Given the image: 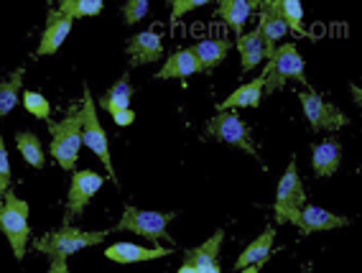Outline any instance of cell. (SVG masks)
<instances>
[{"label": "cell", "mask_w": 362, "mask_h": 273, "mask_svg": "<svg viewBox=\"0 0 362 273\" xmlns=\"http://www.w3.org/2000/svg\"><path fill=\"white\" fill-rule=\"evenodd\" d=\"M23 77H26V69L18 66L8 79H0V117H6L8 112L18 105L21 98V87H23Z\"/></svg>", "instance_id": "cell-24"}, {"label": "cell", "mask_w": 362, "mask_h": 273, "mask_svg": "<svg viewBox=\"0 0 362 273\" xmlns=\"http://www.w3.org/2000/svg\"><path fill=\"white\" fill-rule=\"evenodd\" d=\"M238 52H240V64H243L245 72L255 69V66L268 57V49H265V41H263V36H260L258 28L250 31V33H240Z\"/></svg>", "instance_id": "cell-17"}, {"label": "cell", "mask_w": 362, "mask_h": 273, "mask_svg": "<svg viewBox=\"0 0 362 273\" xmlns=\"http://www.w3.org/2000/svg\"><path fill=\"white\" fill-rule=\"evenodd\" d=\"M263 85H265V79L258 77V79H252V82H247V85L238 87L225 103L217 105V110L225 112V110H230V108H258L260 95H263Z\"/></svg>", "instance_id": "cell-20"}, {"label": "cell", "mask_w": 362, "mask_h": 273, "mask_svg": "<svg viewBox=\"0 0 362 273\" xmlns=\"http://www.w3.org/2000/svg\"><path fill=\"white\" fill-rule=\"evenodd\" d=\"M49 273H69V268H66V260L64 258H54Z\"/></svg>", "instance_id": "cell-34"}, {"label": "cell", "mask_w": 362, "mask_h": 273, "mask_svg": "<svg viewBox=\"0 0 362 273\" xmlns=\"http://www.w3.org/2000/svg\"><path fill=\"white\" fill-rule=\"evenodd\" d=\"M306 192L304 182L296 171V158H291L286 174L281 176L279 182V194H276V222L279 225H298V217H301V207H304Z\"/></svg>", "instance_id": "cell-5"}, {"label": "cell", "mask_w": 362, "mask_h": 273, "mask_svg": "<svg viewBox=\"0 0 362 273\" xmlns=\"http://www.w3.org/2000/svg\"><path fill=\"white\" fill-rule=\"evenodd\" d=\"M199 72L197 57L192 52H176L166 59L161 72H156V79H187L189 74Z\"/></svg>", "instance_id": "cell-21"}, {"label": "cell", "mask_w": 362, "mask_h": 273, "mask_svg": "<svg viewBox=\"0 0 362 273\" xmlns=\"http://www.w3.org/2000/svg\"><path fill=\"white\" fill-rule=\"evenodd\" d=\"M112 120H115L117 125H130V123H133V120H136V112H133V110L112 112Z\"/></svg>", "instance_id": "cell-33"}, {"label": "cell", "mask_w": 362, "mask_h": 273, "mask_svg": "<svg viewBox=\"0 0 362 273\" xmlns=\"http://www.w3.org/2000/svg\"><path fill=\"white\" fill-rule=\"evenodd\" d=\"M273 240H276V230H273V228H265V233L260 235L258 240H252L250 245H247L245 250L240 253V258L235 260V268H238V271H243V268H247V266L263 263V260L268 258V253H271Z\"/></svg>", "instance_id": "cell-22"}, {"label": "cell", "mask_w": 362, "mask_h": 273, "mask_svg": "<svg viewBox=\"0 0 362 273\" xmlns=\"http://www.w3.org/2000/svg\"><path fill=\"white\" fill-rule=\"evenodd\" d=\"M349 220L342 215H334V212H327L324 207L317 204H304L301 207V217H298L296 228L304 235L311 233H327V230H337V228H347Z\"/></svg>", "instance_id": "cell-11"}, {"label": "cell", "mask_w": 362, "mask_h": 273, "mask_svg": "<svg viewBox=\"0 0 362 273\" xmlns=\"http://www.w3.org/2000/svg\"><path fill=\"white\" fill-rule=\"evenodd\" d=\"M258 31H260V36H263L268 54L273 52V44H276L279 39H284L286 31H288V26H286V21L281 18L279 8H276V0H273V3H265L263 13H260Z\"/></svg>", "instance_id": "cell-18"}, {"label": "cell", "mask_w": 362, "mask_h": 273, "mask_svg": "<svg viewBox=\"0 0 362 273\" xmlns=\"http://www.w3.org/2000/svg\"><path fill=\"white\" fill-rule=\"evenodd\" d=\"M301 105L311 130H339L347 125V115H342L337 105L319 98L317 92H301Z\"/></svg>", "instance_id": "cell-9"}, {"label": "cell", "mask_w": 362, "mask_h": 273, "mask_svg": "<svg viewBox=\"0 0 362 273\" xmlns=\"http://www.w3.org/2000/svg\"><path fill=\"white\" fill-rule=\"evenodd\" d=\"M130 98H133V85H130V74L125 72L123 77L110 87V92L100 100V105H103V110L120 112V110H128Z\"/></svg>", "instance_id": "cell-25"}, {"label": "cell", "mask_w": 362, "mask_h": 273, "mask_svg": "<svg viewBox=\"0 0 362 273\" xmlns=\"http://www.w3.org/2000/svg\"><path fill=\"white\" fill-rule=\"evenodd\" d=\"M148 3L146 0H128L123 6V18L128 26H133V23H138V21H143L146 16H148Z\"/></svg>", "instance_id": "cell-30"}, {"label": "cell", "mask_w": 362, "mask_h": 273, "mask_svg": "<svg viewBox=\"0 0 362 273\" xmlns=\"http://www.w3.org/2000/svg\"><path fill=\"white\" fill-rule=\"evenodd\" d=\"M263 79H265V85H263L265 95L279 92L288 79H296L301 85H309V79H306V72H304V59L298 54L296 44L273 46V52L268 54V66H265Z\"/></svg>", "instance_id": "cell-1"}, {"label": "cell", "mask_w": 362, "mask_h": 273, "mask_svg": "<svg viewBox=\"0 0 362 273\" xmlns=\"http://www.w3.org/2000/svg\"><path fill=\"white\" fill-rule=\"evenodd\" d=\"M16 146H18L21 156L26 158L33 169H44L46 158H44V149H41L39 136H33V133H18V136H16Z\"/></svg>", "instance_id": "cell-26"}, {"label": "cell", "mask_w": 362, "mask_h": 273, "mask_svg": "<svg viewBox=\"0 0 362 273\" xmlns=\"http://www.w3.org/2000/svg\"><path fill=\"white\" fill-rule=\"evenodd\" d=\"M276 8H279L281 18L286 21L288 31L304 33V28H301V21H304V6H301L298 0H276Z\"/></svg>", "instance_id": "cell-28"}, {"label": "cell", "mask_w": 362, "mask_h": 273, "mask_svg": "<svg viewBox=\"0 0 362 273\" xmlns=\"http://www.w3.org/2000/svg\"><path fill=\"white\" fill-rule=\"evenodd\" d=\"M222 240H225V230H217L209 240H204L199 248H194V250H189L184 263L194 266L197 273H222V268H220Z\"/></svg>", "instance_id": "cell-12"}, {"label": "cell", "mask_w": 362, "mask_h": 273, "mask_svg": "<svg viewBox=\"0 0 362 273\" xmlns=\"http://www.w3.org/2000/svg\"><path fill=\"white\" fill-rule=\"evenodd\" d=\"M103 187V176L95 174V171H74L71 176V187L69 194H66V212L64 220L71 222L74 217H79L84 212V207L90 204V199L100 192Z\"/></svg>", "instance_id": "cell-10"}, {"label": "cell", "mask_w": 362, "mask_h": 273, "mask_svg": "<svg viewBox=\"0 0 362 273\" xmlns=\"http://www.w3.org/2000/svg\"><path fill=\"white\" fill-rule=\"evenodd\" d=\"M71 23L74 21L69 16L59 13V11H52V13L46 16V28H44V36H41V44L36 49V57H49V54H57L64 44V39L69 36L71 31Z\"/></svg>", "instance_id": "cell-13"}, {"label": "cell", "mask_w": 362, "mask_h": 273, "mask_svg": "<svg viewBox=\"0 0 362 273\" xmlns=\"http://www.w3.org/2000/svg\"><path fill=\"white\" fill-rule=\"evenodd\" d=\"M207 136L217 138V141H222V144L238 146L240 151H245V153H250V156H258L250 128H247L235 112H220V115H214L207 123Z\"/></svg>", "instance_id": "cell-8"}, {"label": "cell", "mask_w": 362, "mask_h": 273, "mask_svg": "<svg viewBox=\"0 0 362 273\" xmlns=\"http://www.w3.org/2000/svg\"><path fill=\"white\" fill-rule=\"evenodd\" d=\"M8 187H11V158H8L6 141L0 136V197H6Z\"/></svg>", "instance_id": "cell-31"}, {"label": "cell", "mask_w": 362, "mask_h": 273, "mask_svg": "<svg viewBox=\"0 0 362 273\" xmlns=\"http://www.w3.org/2000/svg\"><path fill=\"white\" fill-rule=\"evenodd\" d=\"M255 6H258V3H252V0H222L220 8H217V13H220V18L225 21L227 26L240 33Z\"/></svg>", "instance_id": "cell-23"}, {"label": "cell", "mask_w": 362, "mask_h": 273, "mask_svg": "<svg viewBox=\"0 0 362 273\" xmlns=\"http://www.w3.org/2000/svg\"><path fill=\"white\" fill-rule=\"evenodd\" d=\"M0 230L6 233L16 258L21 260L26 255L31 228H28V202L18 199L13 192H6L3 204H0Z\"/></svg>", "instance_id": "cell-2"}, {"label": "cell", "mask_w": 362, "mask_h": 273, "mask_svg": "<svg viewBox=\"0 0 362 273\" xmlns=\"http://www.w3.org/2000/svg\"><path fill=\"white\" fill-rule=\"evenodd\" d=\"M128 57H130V64H153L158 59L163 57V41L161 36L156 31H143L136 33L133 39L128 41Z\"/></svg>", "instance_id": "cell-14"}, {"label": "cell", "mask_w": 362, "mask_h": 273, "mask_svg": "<svg viewBox=\"0 0 362 273\" xmlns=\"http://www.w3.org/2000/svg\"><path fill=\"white\" fill-rule=\"evenodd\" d=\"M49 130H52L54 158L62 163V169L71 171L77 166L79 146H82V117H79V110L66 115L59 123H49Z\"/></svg>", "instance_id": "cell-4"}, {"label": "cell", "mask_w": 362, "mask_h": 273, "mask_svg": "<svg viewBox=\"0 0 362 273\" xmlns=\"http://www.w3.org/2000/svg\"><path fill=\"white\" fill-rule=\"evenodd\" d=\"M204 6V0H174L171 3V21H179L184 13H189V11H194V8H202Z\"/></svg>", "instance_id": "cell-32"}, {"label": "cell", "mask_w": 362, "mask_h": 273, "mask_svg": "<svg viewBox=\"0 0 362 273\" xmlns=\"http://www.w3.org/2000/svg\"><path fill=\"white\" fill-rule=\"evenodd\" d=\"M176 273H197V268H194V266H189V263H184V266H181Z\"/></svg>", "instance_id": "cell-36"}, {"label": "cell", "mask_w": 362, "mask_h": 273, "mask_svg": "<svg viewBox=\"0 0 362 273\" xmlns=\"http://www.w3.org/2000/svg\"><path fill=\"white\" fill-rule=\"evenodd\" d=\"M174 250L168 248H141L133 245V243H115L105 250V255L115 263H141V260H153V258H163V255H171Z\"/></svg>", "instance_id": "cell-15"}, {"label": "cell", "mask_w": 362, "mask_h": 273, "mask_svg": "<svg viewBox=\"0 0 362 273\" xmlns=\"http://www.w3.org/2000/svg\"><path fill=\"white\" fill-rule=\"evenodd\" d=\"M23 105H26V110L31 112L33 117H41V120H49V117H52V105H49L46 98H41L39 92H26V95H23Z\"/></svg>", "instance_id": "cell-29"}, {"label": "cell", "mask_w": 362, "mask_h": 273, "mask_svg": "<svg viewBox=\"0 0 362 273\" xmlns=\"http://www.w3.org/2000/svg\"><path fill=\"white\" fill-rule=\"evenodd\" d=\"M79 117H82V144L90 151H95V156L103 158L105 169L110 174V179L117 184L115 169H112V158H110V146H107V136H105V128L100 123L98 110H95V100H92V92L84 87V100H82V110H79Z\"/></svg>", "instance_id": "cell-6"}, {"label": "cell", "mask_w": 362, "mask_h": 273, "mask_svg": "<svg viewBox=\"0 0 362 273\" xmlns=\"http://www.w3.org/2000/svg\"><path fill=\"white\" fill-rule=\"evenodd\" d=\"M176 212H151V209H138L133 204H128L117 222V230H128V233H136V235H143L146 240L151 243H158L166 238L168 240V222L174 220Z\"/></svg>", "instance_id": "cell-7"}, {"label": "cell", "mask_w": 362, "mask_h": 273, "mask_svg": "<svg viewBox=\"0 0 362 273\" xmlns=\"http://www.w3.org/2000/svg\"><path fill=\"white\" fill-rule=\"evenodd\" d=\"M227 52H230V41L227 39H204L192 49L197 57L199 72H212L214 66H220L225 62Z\"/></svg>", "instance_id": "cell-16"}, {"label": "cell", "mask_w": 362, "mask_h": 273, "mask_svg": "<svg viewBox=\"0 0 362 273\" xmlns=\"http://www.w3.org/2000/svg\"><path fill=\"white\" fill-rule=\"evenodd\" d=\"M265 263V260H263ZM263 263H255V266H247V268H243V271L240 273H260V266H263Z\"/></svg>", "instance_id": "cell-35"}, {"label": "cell", "mask_w": 362, "mask_h": 273, "mask_svg": "<svg viewBox=\"0 0 362 273\" xmlns=\"http://www.w3.org/2000/svg\"><path fill=\"white\" fill-rule=\"evenodd\" d=\"M103 0H62L59 6V13L74 18H90V16L103 13Z\"/></svg>", "instance_id": "cell-27"}, {"label": "cell", "mask_w": 362, "mask_h": 273, "mask_svg": "<svg viewBox=\"0 0 362 273\" xmlns=\"http://www.w3.org/2000/svg\"><path fill=\"white\" fill-rule=\"evenodd\" d=\"M105 235L107 233H82L77 228H62L57 233H49L44 238L33 243V248L39 250V253L49 255V258H69V255L79 253L82 248H92L98 245V243L105 240Z\"/></svg>", "instance_id": "cell-3"}, {"label": "cell", "mask_w": 362, "mask_h": 273, "mask_svg": "<svg viewBox=\"0 0 362 273\" xmlns=\"http://www.w3.org/2000/svg\"><path fill=\"white\" fill-rule=\"evenodd\" d=\"M339 161H342V144H339V141L332 138V141H324V144L314 146V158H311V163H314L317 176L337 174Z\"/></svg>", "instance_id": "cell-19"}]
</instances>
